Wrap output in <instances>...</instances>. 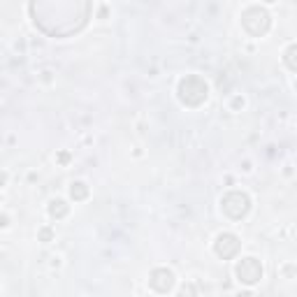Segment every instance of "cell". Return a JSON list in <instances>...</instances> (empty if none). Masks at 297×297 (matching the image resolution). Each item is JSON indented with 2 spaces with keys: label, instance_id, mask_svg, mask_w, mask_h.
I'll return each mask as SVG.
<instances>
[{
  "label": "cell",
  "instance_id": "cell-1",
  "mask_svg": "<svg viewBox=\"0 0 297 297\" xmlns=\"http://www.w3.org/2000/svg\"><path fill=\"white\" fill-rule=\"evenodd\" d=\"M207 95H209V86H207L205 79H200L195 74H190V77L179 82V100L183 105L198 107L207 100Z\"/></svg>",
  "mask_w": 297,
  "mask_h": 297
},
{
  "label": "cell",
  "instance_id": "cell-2",
  "mask_svg": "<svg viewBox=\"0 0 297 297\" xmlns=\"http://www.w3.org/2000/svg\"><path fill=\"white\" fill-rule=\"evenodd\" d=\"M221 209L228 218L241 221L251 211V198L246 193H241V190H230V193H225L221 198Z\"/></svg>",
  "mask_w": 297,
  "mask_h": 297
},
{
  "label": "cell",
  "instance_id": "cell-3",
  "mask_svg": "<svg viewBox=\"0 0 297 297\" xmlns=\"http://www.w3.org/2000/svg\"><path fill=\"white\" fill-rule=\"evenodd\" d=\"M235 276L246 283V286H253L263 279V265L258 258H241L239 263L235 265Z\"/></svg>",
  "mask_w": 297,
  "mask_h": 297
},
{
  "label": "cell",
  "instance_id": "cell-4",
  "mask_svg": "<svg viewBox=\"0 0 297 297\" xmlns=\"http://www.w3.org/2000/svg\"><path fill=\"white\" fill-rule=\"evenodd\" d=\"M239 248H241L239 237H237V235H232V232H221V235L216 237V241H214L216 256L223 258V260L235 258L237 253H239Z\"/></svg>",
  "mask_w": 297,
  "mask_h": 297
},
{
  "label": "cell",
  "instance_id": "cell-5",
  "mask_svg": "<svg viewBox=\"0 0 297 297\" xmlns=\"http://www.w3.org/2000/svg\"><path fill=\"white\" fill-rule=\"evenodd\" d=\"M148 286L156 293H170L174 288V272L167 269V267H158L148 276Z\"/></svg>",
  "mask_w": 297,
  "mask_h": 297
},
{
  "label": "cell",
  "instance_id": "cell-6",
  "mask_svg": "<svg viewBox=\"0 0 297 297\" xmlns=\"http://www.w3.org/2000/svg\"><path fill=\"white\" fill-rule=\"evenodd\" d=\"M67 214H70V205H67L65 200L56 198V200H51L49 202V216L51 218H65Z\"/></svg>",
  "mask_w": 297,
  "mask_h": 297
},
{
  "label": "cell",
  "instance_id": "cell-7",
  "mask_svg": "<svg viewBox=\"0 0 297 297\" xmlns=\"http://www.w3.org/2000/svg\"><path fill=\"white\" fill-rule=\"evenodd\" d=\"M89 193H91V190H89V186H86L84 181H72V183H70V198H72L74 202L86 200V198H89Z\"/></svg>",
  "mask_w": 297,
  "mask_h": 297
},
{
  "label": "cell",
  "instance_id": "cell-8",
  "mask_svg": "<svg viewBox=\"0 0 297 297\" xmlns=\"http://www.w3.org/2000/svg\"><path fill=\"white\" fill-rule=\"evenodd\" d=\"M177 297H198V288H195V283H183Z\"/></svg>",
  "mask_w": 297,
  "mask_h": 297
},
{
  "label": "cell",
  "instance_id": "cell-9",
  "mask_svg": "<svg viewBox=\"0 0 297 297\" xmlns=\"http://www.w3.org/2000/svg\"><path fill=\"white\" fill-rule=\"evenodd\" d=\"M40 241H44V244H49V241H54V230L51 228H40Z\"/></svg>",
  "mask_w": 297,
  "mask_h": 297
},
{
  "label": "cell",
  "instance_id": "cell-10",
  "mask_svg": "<svg viewBox=\"0 0 297 297\" xmlns=\"http://www.w3.org/2000/svg\"><path fill=\"white\" fill-rule=\"evenodd\" d=\"M293 56H295V44H290L288 51H286V63H288L290 70H295V60H293Z\"/></svg>",
  "mask_w": 297,
  "mask_h": 297
},
{
  "label": "cell",
  "instance_id": "cell-11",
  "mask_svg": "<svg viewBox=\"0 0 297 297\" xmlns=\"http://www.w3.org/2000/svg\"><path fill=\"white\" fill-rule=\"evenodd\" d=\"M70 158H72V156H70L67 151H60V153L56 156V160L60 163V165H67V163H70Z\"/></svg>",
  "mask_w": 297,
  "mask_h": 297
},
{
  "label": "cell",
  "instance_id": "cell-12",
  "mask_svg": "<svg viewBox=\"0 0 297 297\" xmlns=\"http://www.w3.org/2000/svg\"><path fill=\"white\" fill-rule=\"evenodd\" d=\"M239 107H244V98L241 95H235L232 98V109H239Z\"/></svg>",
  "mask_w": 297,
  "mask_h": 297
},
{
  "label": "cell",
  "instance_id": "cell-13",
  "mask_svg": "<svg viewBox=\"0 0 297 297\" xmlns=\"http://www.w3.org/2000/svg\"><path fill=\"white\" fill-rule=\"evenodd\" d=\"M7 225H9V216L2 214V216H0V228H7Z\"/></svg>",
  "mask_w": 297,
  "mask_h": 297
},
{
  "label": "cell",
  "instance_id": "cell-14",
  "mask_svg": "<svg viewBox=\"0 0 297 297\" xmlns=\"http://www.w3.org/2000/svg\"><path fill=\"white\" fill-rule=\"evenodd\" d=\"M7 183V172H0V186H5Z\"/></svg>",
  "mask_w": 297,
  "mask_h": 297
},
{
  "label": "cell",
  "instance_id": "cell-15",
  "mask_svg": "<svg viewBox=\"0 0 297 297\" xmlns=\"http://www.w3.org/2000/svg\"><path fill=\"white\" fill-rule=\"evenodd\" d=\"M237 297H253V293H248V290H244V293H239Z\"/></svg>",
  "mask_w": 297,
  "mask_h": 297
},
{
  "label": "cell",
  "instance_id": "cell-16",
  "mask_svg": "<svg viewBox=\"0 0 297 297\" xmlns=\"http://www.w3.org/2000/svg\"><path fill=\"white\" fill-rule=\"evenodd\" d=\"M0 202H2V193H0Z\"/></svg>",
  "mask_w": 297,
  "mask_h": 297
}]
</instances>
